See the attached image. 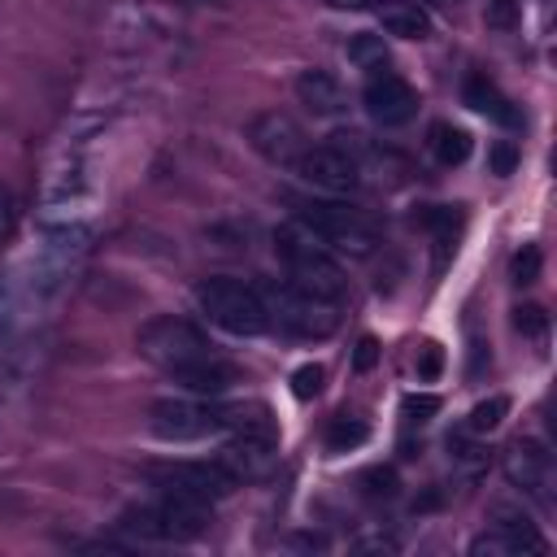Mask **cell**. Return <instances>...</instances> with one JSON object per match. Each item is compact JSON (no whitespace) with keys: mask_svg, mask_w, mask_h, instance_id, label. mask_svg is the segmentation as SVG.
Masks as SVG:
<instances>
[{"mask_svg":"<svg viewBox=\"0 0 557 557\" xmlns=\"http://www.w3.org/2000/svg\"><path fill=\"white\" fill-rule=\"evenodd\" d=\"M470 553L474 557H518V553H544V540H531L522 531H509V527H487L483 535L470 540Z\"/></svg>","mask_w":557,"mask_h":557,"instance_id":"cell-17","label":"cell"},{"mask_svg":"<svg viewBox=\"0 0 557 557\" xmlns=\"http://www.w3.org/2000/svg\"><path fill=\"white\" fill-rule=\"evenodd\" d=\"M122 527L135 531L139 540H178V544H183V540L205 535V527H209V505L165 492L157 505L126 509V513H122Z\"/></svg>","mask_w":557,"mask_h":557,"instance_id":"cell-6","label":"cell"},{"mask_svg":"<svg viewBox=\"0 0 557 557\" xmlns=\"http://www.w3.org/2000/svg\"><path fill=\"white\" fill-rule=\"evenodd\" d=\"M296 174H300V183H309V187H318V191H326V196H348V191H357V183H361L357 161H352L348 148H339V144L305 148V152L296 157Z\"/></svg>","mask_w":557,"mask_h":557,"instance_id":"cell-9","label":"cell"},{"mask_svg":"<svg viewBox=\"0 0 557 557\" xmlns=\"http://www.w3.org/2000/svg\"><path fill=\"white\" fill-rule=\"evenodd\" d=\"M513 331L527 335V339H544V331H548V313H544L540 305H518V309H513Z\"/></svg>","mask_w":557,"mask_h":557,"instance_id":"cell-27","label":"cell"},{"mask_svg":"<svg viewBox=\"0 0 557 557\" xmlns=\"http://www.w3.org/2000/svg\"><path fill=\"white\" fill-rule=\"evenodd\" d=\"M505 479L527 496H548L553 483V457L540 440H518L505 448Z\"/></svg>","mask_w":557,"mask_h":557,"instance_id":"cell-12","label":"cell"},{"mask_svg":"<svg viewBox=\"0 0 557 557\" xmlns=\"http://www.w3.org/2000/svg\"><path fill=\"white\" fill-rule=\"evenodd\" d=\"M426 4H440V9H453L457 0H426Z\"/></svg>","mask_w":557,"mask_h":557,"instance_id":"cell-37","label":"cell"},{"mask_svg":"<svg viewBox=\"0 0 557 557\" xmlns=\"http://www.w3.org/2000/svg\"><path fill=\"white\" fill-rule=\"evenodd\" d=\"M139 352H144L152 366H161L165 374H178V370H187V366L213 357V344L205 339V331H200L196 322L165 313V318H152V322L139 326Z\"/></svg>","mask_w":557,"mask_h":557,"instance_id":"cell-5","label":"cell"},{"mask_svg":"<svg viewBox=\"0 0 557 557\" xmlns=\"http://www.w3.org/2000/svg\"><path fill=\"white\" fill-rule=\"evenodd\" d=\"M418 379L422 383H431V379H440V370H444V352H440V344H422V352H418Z\"/></svg>","mask_w":557,"mask_h":557,"instance_id":"cell-33","label":"cell"},{"mask_svg":"<svg viewBox=\"0 0 557 557\" xmlns=\"http://www.w3.org/2000/svg\"><path fill=\"white\" fill-rule=\"evenodd\" d=\"M152 479H157L161 492H174V496H187V500H205V505H213V500H222V496H231L239 487L235 474L222 461H174V466H157Z\"/></svg>","mask_w":557,"mask_h":557,"instance_id":"cell-8","label":"cell"},{"mask_svg":"<svg viewBox=\"0 0 557 557\" xmlns=\"http://www.w3.org/2000/svg\"><path fill=\"white\" fill-rule=\"evenodd\" d=\"M222 426H235V435H265L274 440V418L265 405H235L222 409Z\"/></svg>","mask_w":557,"mask_h":557,"instance_id":"cell-20","label":"cell"},{"mask_svg":"<svg viewBox=\"0 0 557 557\" xmlns=\"http://www.w3.org/2000/svg\"><path fill=\"white\" fill-rule=\"evenodd\" d=\"M218 461L235 474V483L265 479V474L274 470V440H265V435H235V440L222 448Z\"/></svg>","mask_w":557,"mask_h":557,"instance_id":"cell-13","label":"cell"},{"mask_svg":"<svg viewBox=\"0 0 557 557\" xmlns=\"http://www.w3.org/2000/svg\"><path fill=\"white\" fill-rule=\"evenodd\" d=\"M505 413H509V396H487V400H479V405L470 409L466 431H470V435H487V431H496V426L505 422Z\"/></svg>","mask_w":557,"mask_h":557,"instance_id":"cell-23","label":"cell"},{"mask_svg":"<svg viewBox=\"0 0 557 557\" xmlns=\"http://www.w3.org/2000/svg\"><path fill=\"white\" fill-rule=\"evenodd\" d=\"M431 152H435L440 165H461L470 157V135L453 122H435L431 126Z\"/></svg>","mask_w":557,"mask_h":557,"instance_id":"cell-19","label":"cell"},{"mask_svg":"<svg viewBox=\"0 0 557 557\" xmlns=\"http://www.w3.org/2000/svg\"><path fill=\"white\" fill-rule=\"evenodd\" d=\"M361 104H366V113H370L379 126H405V122L418 113V91H413L400 74L379 70V74H370V83H366V91H361Z\"/></svg>","mask_w":557,"mask_h":557,"instance_id":"cell-10","label":"cell"},{"mask_svg":"<svg viewBox=\"0 0 557 557\" xmlns=\"http://www.w3.org/2000/svg\"><path fill=\"white\" fill-rule=\"evenodd\" d=\"M461 100H466L474 113H483V117H492V122H500V126H518V122H522V113L513 109V100H509L487 74H470V78L461 83Z\"/></svg>","mask_w":557,"mask_h":557,"instance_id":"cell-15","label":"cell"},{"mask_svg":"<svg viewBox=\"0 0 557 557\" xmlns=\"http://www.w3.org/2000/svg\"><path fill=\"white\" fill-rule=\"evenodd\" d=\"M366 435H370V426H366L361 418H352V413H335L331 426H326V448H331V453H348V448L366 444Z\"/></svg>","mask_w":557,"mask_h":557,"instance_id":"cell-22","label":"cell"},{"mask_svg":"<svg viewBox=\"0 0 557 557\" xmlns=\"http://www.w3.org/2000/svg\"><path fill=\"white\" fill-rule=\"evenodd\" d=\"M513 165H518V148H513L509 139H496V144L487 148V170H492L496 178H505V174H513Z\"/></svg>","mask_w":557,"mask_h":557,"instance_id":"cell-32","label":"cell"},{"mask_svg":"<svg viewBox=\"0 0 557 557\" xmlns=\"http://www.w3.org/2000/svg\"><path fill=\"white\" fill-rule=\"evenodd\" d=\"M374 361H379V339H370V335H366V339H357V348H352V370H357V374H366Z\"/></svg>","mask_w":557,"mask_h":557,"instance_id":"cell-34","label":"cell"},{"mask_svg":"<svg viewBox=\"0 0 557 557\" xmlns=\"http://www.w3.org/2000/svg\"><path fill=\"white\" fill-rule=\"evenodd\" d=\"M248 144L270 161V165H296V157L305 152V135L300 126L278 113V109H265L248 122Z\"/></svg>","mask_w":557,"mask_h":557,"instance_id":"cell-11","label":"cell"},{"mask_svg":"<svg viewBox=\"0 0 557 557\" xmlns=\"http://www.w3.org/2000/svg\"><path fill=\"white\" fill-rule=\"evenodd\" d=\"M296 222L344 257H370L379 244L374 222L366 213H357L352 205H339V200H305L296 209Z\"/></svg>","mask_w":557,"mask_h":557,"instance_id":"cell-4","label":"cell"},{"mask_svg":"<svg viewBox=\"0 0 557 557\" xmlns=\"http://www.w3.org/2000/svg\"><path fill=\"white\" fill-rule=\"evenodd\" d=\"M379 26L396 39H426L431 35V13L418 0H383L379 4Z\"/></svg>","mask_w":557,"mask_h":557,"instance_id":"cell-16","label":"cell"},{"mask_svg":"<svg viewBox=\"0 0 557 557\" xmlns=\"http://www.w3.org/2000/svg\"><path fill=\"white\" fill-rule=\"evenodd\" d=\"M483 17H487L492 30H513L522 22V0H487Z\"/></svg>","mask_w":557,"mask_h":557,"instance_id":"cell-29","label":"cell"},{"mask_svg":"<svg viewBox=\"0 0 557 557\" xmlns=\"http://www.w3.org/2000/svg\"><path fill=\"white\" fill-rule=\"evenodd\" d=\"M448 457H453V461L461 466V474H470V479L487 470V453H483L479 444H470L466 435H448Z\"/></svg>","mask_w":557,"mask_h":557,"instance_id":"cell-24","label":"cell"},{"mask_svg":"<svg viewBox=\"0 0 557 557\" xmlns=\"http://www.w3.org/2000/svg\"><path fill=\"white\" fill-rule=\"evenodd\" d=\"M9 222H13V196L9 187H0V239L9 235Z\"/></svg>","mask_w":557,"mask_h":557,"instance_id":"cell-35","label":"cell"},{"mask_svg":"<svg viewBox=\"0 0 557 557\" xmlns=\"http://www.w3.org/2000/svg\"><path fill=\"white\" fill-rule=\"evenodd\" d=\"M257 296L265 305V318L278 322L283 331L300 335V339H322L339 326V300H326V296H313L296 283H278V278H265L257 283Z\"/></svg>","mask_w":557,"mask_h":557,"instance_id":"cell-2","label":"cell"},{"mask_svg":"<svg viewBox=\"0 0 557 557\" xmlns=\"http://www.w3.org/2000/svg\"><path fill=\"white\" fill-rule=\"evenodd\" d=\"M196 305H200V313H205L213 326H222L226 335H244V339H248V335H261V331L270 326L257 287H252V283H239V278H226V274L205 278V283L196 287Z\"/></svg>","mask_w":557,"mask_h":557,"instance_id":"cell-3","label":"cell"},{"mask_svg":"<svg viewBox=\"0 0 557 557\" xmlns=\"http://www.w3.org/2000/svg\"><path fill=\"white\" fill-rule=\"evenodd\" d=\"M361 487H366V496H374V500H392L400 483H396V470H392V466H374V470L361 474Z\"/></svg>","mask_w":557,"mask_h":557,"instance_id":"cell-28","label":"cell"},{"mask_svg":"<svg viewBox=\"0 0 557 557\" xmlns=\"http://www.w3.org/2000/svg\"><path fill=\"white\" fill-rule=\"evenodd\" d=\"M540 265H544L540 248H535V244H527L522 252H513V261H509V278H513L518 287H527V283H535V278H540Z\"/></svg>","mask_w":557,"mask_h":557,"instance_id":"cell-25","label":"cell"},{"mask_svg":"<svg viewBox=\"0 0 557 557\" xmlns=\"http://www.w3.org/2000/svg\"><path fill=\"white\" fill-rule=\"evenodd\" d=\"M322 379H326V374H322V366H318V361L300 366V370L292 374V396H296V400H313V396L322 392Z\"/></svg>","mask_w":557,"mask_h":557,"instance_id":"cell-31","label":"cell"},{"mask_svg":"<svg viewBox=\"0 0 557 557\" xmlns=\"http://www.w3.org/2000/svg\"><path fill=\"white\" fill-rule=\"evenodd\" d=\"M331 9H379L383 0H326Z\"/></svg>","mask_w":557,"mask_h":557,"instance_id":"cell-36","label":"cell"},{"mask_svg":"<svg viewBox=\"0 0 557 557\" xmlns=\"http://www.w3.org/2000/svg\"><path fill=\"white\" fill-rule=\"evenodd\" d=\"M148 426L165 444H191V440H209L222 431V409H209V405L183 400V396H165L148 409Z\"/></svg>","mask_w":557,"mask_h":557,"instance_id":"cell-7","label":"cell"},{"mask_svg":"<svg viewBox=\"0 0 557 557\" xmlns=\"http://www.w3.org/2000/svg\"><path fill=\"white\" fill-rule=\"evenodd\" d=\"M174 379H178L187 392H200V396H222V392L235 383V370H231L226 361H218V357H205V361H196V366L178 370Z\"/></svg>","mask_w":557,"mask_h":557,"instance_id":"cell-18","label":"cell"},{"mask_svg":"<svg viewBox=\"0 0 557 557\" xmlns=\"http://www.w3.org/2000/svg\"><path fill=\"white\" fill-rule=\"evenodd\" d=\"M348 61H352L357 70H366V74L387 70V44H383V35H370V30L352 35V39H348Z\"/></svg>","mask_w":557,"mask_h":557,"instance_id":"cell-21","label":"cell"},{"mask_svg":"<svg viewBox=\"0 0 557 557\" xmlns=\"http://www.w3.org/2000/svg\"><path fill=\"white\" fill-rule=\"evenodd\" d=\"M400 413H405L409 426H422V422H431V418L440 413V396H426V392L418 396V392H413V396L400 400Z\"/></svg>","mask_w":557,"mask_h":557,"instance_id":"cell-30","label":"cell"},{"mask_svg":"<svg viewBox=\"0 0 557 557\" xmlns=\"http://www.w3.org/2000/svg\"><path fill=\"white\" fill-rule=\"evenodd\" d=\"M492 522H496V527H509V531H522V535H531V540H540V531L531 527L527 509H518L513 500H496V505H492Z\"/></svg>","mask_w":557,"mask_h":557,"instance_id":"cell-26","label":"cell"},{"mask_svg":"<svg viewBox=\"0 0 557 557\" xmlns=\"http://www.w3.org/2000/svg\"><path fill=\"white\" fill-rule=\"evenodd\" d=\"M296 100L313 113V117H339L348 109V96L339 87V78L331 70H300L296 74Z\"/></svg>","mask_w":557,"mask_h":557,"instance_id":"cell-14","label":"cell"},{"mask_svg":"<svg viewBox=\"0 0 557 557\" xmlns=\"http://www.w3.org/2000/svg\"><path fill=\"white\" fill-rule=\"evenodd\" d=\"M274 257L287 265V274H292L296 287H305L313 296H326V300H339L344 296V270H339V261L300 222L274 226Z\"/></svg>","mask_w":557,"mask_h":557,"instance_id":"cell-1","label":"cell"}]
</instances>
